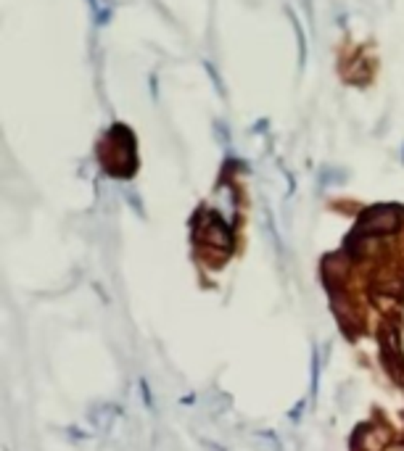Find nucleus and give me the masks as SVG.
I'll return each instance as SVG.
<instances>
[{"label": "nucleus", "instance_id": "f03ea898", "mask_svg": "<svg viewBox=\"0 0 404 451\" xmlns=\"http://www.w3.org/2000/svg\"><path fill=\"white\" fill-rule=\"evenodd\" d=\"M402 222V214L396 209H388V206H378V209H370V212L362 217L359 222V232H370V235H378V232H394Z\"/></svg>", "mask_w": 404, "mask_h": 451}, {"label": "nucleus", "instance_id": "39448f33", "mask_svg": "<svg viewBox=\"0 0 404 451\" xmlns=\"http://www.w3.org/2000/svg\"><path fill=\"white\" fill-rule=\"evenodd\" d=\"M386 451H404V446H388Z\"/></svg>", "mask_w": 404, "mask_h": 451}, {"label": "nucleus", "instance_id": "7ed1b4c3", "mask_svg": "<svg viewBox=\"0 0 404 451\" xmlns=\"http://www.w3.org/2000/svg\"><path fill=\"white\" fill-rule=\"evenodd\" d=\"M217 206H219V214H222V219L230 224L235 217V195L233 190L227 188V185H222L219 188V193H217Z\"/></svg>", "mask_w": 404, "mask_h": 451}, {"label": "nucleus", "instance_id": "f257e3e1", "mask_svg": "<svg viewBox=\"0 0 404 451\" xmlns=\"http://www.w3.org/2000/svg\"><path fill=\"white\" fill-rule=\"evenodd\" d=\"M196 232L198 238L209 243L212 249H219V251H227L233 246V235H230V227H227V222L219 217V214H212V217H201L196 222Z\"/></svg>", "mask_w": 404, "mask_h": 451}, {"label": "nucleus", "instance_id": "20e7f679", "mask_svg": "<svg viewBox=\"0 0 404 451\" xmlns=\"http://www.w3.org/2000/svg\"><path fill=\"white\" fill-rule=\"evenodd\" d=\"M383 446V433L381 430H370V433L362 435V449L365 451H381Z\"/></svg>", "mask_w": 404, "mask_h": 451}]
</instances>
